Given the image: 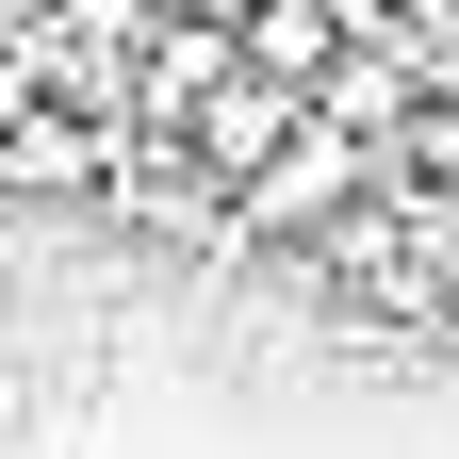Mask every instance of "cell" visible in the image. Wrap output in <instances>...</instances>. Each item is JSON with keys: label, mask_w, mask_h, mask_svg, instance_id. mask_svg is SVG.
I'll list each match as a JSON object with an SVG mask.
<instances>
[{"label": "cell", "mask_w": 459, "mask_h": 459, "mask_svg": "<svg viewBox=\"0 0 459 459\" xmlns=\"http://www.w3.org/2000/svg\"><path fill=\"white\" fill-rule=\"evenodd\" d=\"M247 66H263L279 99H312V115H328V82L361 66V17H328V0H247Z\"/></svg>", "instance_id": "6da1fadb"}, {"label": "cell", "mask_w": 459, "mask_h": 459, "mask_svg": "<svg viewBox=\"0 0 459 459\" xmlns=\"http://www.w3.org/2000/svg\"><path fill=\"white\" fill-rule=\"evenodd\" d=\"M361 164H377V148H344L328 115H312V132H296V148L263 164V197H247V230H328L344 197H361Z\"/></svg>", "instance_id": "7a4b0ae2"}]
</instances>
